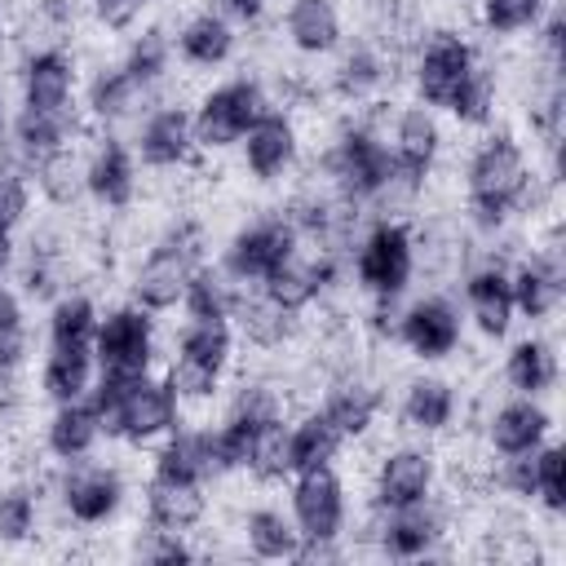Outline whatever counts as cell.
<instances>
[{
	"mask_svg": "<svg viewBox=\"0 0 566 566\" xmlns=\"http://www.w3.org/2000/svg\"><path fill=\"white\" fill-rule=\"evenodd\" d=\"M18 142L27 155H57L66 142V111H22L18 119Z\"/></svg>",
	"mask_w": 566,
	"mask_h": 566,
	"instance_id": "e575fe53",
	"label": "cell"
},
{
	"mask_svg": "<svg viewBox=\"0 0 566 566\" xmlns=\"http://www.w3.org/2000/svg\"><path fill=\"white\" fill-rule=\"evenodd\" d=\"M40 164H44V190H49L57 203H66V199H71V190H75V186H66V177H75L71 155H66V150H57V155H49V159H40Z\"/></svg>",
	"mask_w": 566,
	"mask_h": 566,
	"instance_id": "f907efd6",
	"label": "cell"
},
{
	"mask_svg": "<svg viewBox=\"0 0 566 566\" xmlns=\"http://www.w3.org/2000/svg\"><path fill=\"white\" fill-rule=\"evenodd\" d=\"M562 469H566L562 447H535V495H539V500H544V509H553V513L566 504Z\"/></svg>",
	"mask_w": 566,
	"mask_h": 566,
	"instance_id": "7bdbcfd3",
	"label": "cell"
},
{
	"mask_svg": "<svg viewBox=\"0 0 566 566\" xmlns=\"http://www.w3.org/2000/svg\"><path fill=\"white\" fill-rule=\"evenodd\" d=\"M4 256H9V230L0 226V261H4Z\"/></svg>",
	"mask_w": 566,
	"mask_h": 566,
	"instance_id": "9f6ffc18",
	"label": "cell"
},
{
	"mask_svg": "<svg viewBox=\"0 0 566 566\" xmlns=\"http://www.w3.org/2000/svg\"><path fill=\"white\" fill-rule=\"evenodd\" d=\"M327 279H332V265H327V261H323V265H318V261L310 265V261L287 256V261L265 279V296L296 314L301 305H310V301L318 296V287H323Z\"/></svg>",
	"mask_w": 566,
	"mask_h": 566,
	"instance_id": "83f0119b",
	"label": "cell"
},
{
	"mask_svg": "<svg viewBox=\"0 0 566 566\" xmlns=\"http://www.w3.org/2000/svg\"><path fill=\"white\" fill-rule=\"evenodd\" d=\"M509 283H513V310H522L526 318H544L562 296V270L553 261H526Z\"/></svg>",
	"mask_w": 566,
	"mask_h": 566,
	"instance_id": "f546056e",
	"label": "cell"
},
{
	"mask_svg": "<svg viewBox=\"0 0 566 566\" xmlns=\"http://www.w3.org/2000/svg\"><path fill=\"white\" fill-rule=\"evenodd\" d=\"M226 4H230V13H239V18H256L265 0H226Z\"/></svg>",
	"mask_w": 566,
	"mask_h": 566,
	"instance_id": "11a10c76",
	"label": "cell"
},
{
	"mask_svg": "<svg viewBox=\"0 0 566 566\" xmlns=\"http://www.w3.org/2000/svg\"><path fill=\"white\" fill-rule=\"evenodd\" d=\"M455 411V394L447 380H416L402 398V420L420 433H438Z\"/></svg>",
	"mask_w": 566,
	"mask_h": 566,
	"instance_id": "4dcf8cb0",
	"label": "cell"
},
{
	"mask_svg": "<svg viewBox=\"0 0 566 566\" xmlns=\"http://www.w3.org/2000/svg\"><path fill=\"white\" fill-rule=\"evenodd\" d=\"M142 4H146V0H93L97 18H102L106 27H115V31H119V27H128V22L142 13Z\"/></svg>",
	"mask_w": 566,
	"mask_h": 566,
	"instance_id": "f5cc1de1",
	"label": "cell"
},
{
	"mask_svg": "<svg viewBox=\"0 0 566 566\" xmlns=\"http://www.w3.org/2000/svg\"><path fill=\"white\" fill-rule=\"evenodd\" d=\"M150 522L159 531H190L203 517V482H177V478H150L146 491Z\"/></svg>",
	"mask_w": 566,
	"mask_h": 566,
	"instance_id": "d6986e66",
	"label": "cell"
},
{
	"mask_svg": "<svg viewBox=\"0 0 566 566\" xmlns=\"http://www.w3.org/2000/svg\"><path fill=\"white\" fill-rule=\"evenodd\" d=\"M199 248H203L199 226L186 221V226L168 230V234L155 243V252L146 256V265L137 270V283H133L137 301H142L146 310H168V305H177V301L186 296L190 274L199 270Z\"/></svg>",
	"mask_w": 566,
	"mask_h": 566,
	"instance_id": "277c9868",
	"label": "cell"
},
{
	"mask_svg": "<svg viewBox=\"0 0 566 566\" xmlns=\"http://www.w3.org/2000/svg\"><path fill=\"white\" fill-rule=\"evenodd\" d=\"M217 473V447L212 429H186L164 442L155 455V478H177V482H203Z\"/></svg>",
	"mask_w": 566,
	"mask_h": 566,
	"instance_id": "e0dca14e",
	"label": "cell"
},
{
	"mask_svg": "<svg viewBox=\"0 0 566 566\" xmlns=\"http://www.w3.org/2000/svg\"><path fill=\"white\" fill-rule=\"evenodd\" d=\"M133 93H137V84H133V80L124 75V66H115V71L97 75V84H93V97H88V106H93V115H102V119H115V115H124V111H128Z\"/></svg>",
	"mask_w": 566,
	"mask_h": 566,
	"instance_id": "b9f144b4",
	"label": "cell"
},
{
	"mask_svg": "<svg viewBox=\"0 0 566 566\" xmlns=\"http://www.w3.org/2000/svg\"><path fill=\"white\" fill-rule=\"evenodd\" d=\"M230 44H234V35H230L226 18H217V13H199V18L181 31V57L195 62V66H217V62H226V57H230Z\"/></svg>",
	"mask_w": 566,
	"mask_h": 566,
	"instance_id": "836d02e7",
	"label": "cell"
},
{
	"mask_svg": "<svg viewBox=\"0 0 566 566\" xmlns=\"http://www.w3.org/2000/svg\"><path fill=\"white\" fill-rule=\"evenodd\" d=\"M102 429L128 442H150L177 424V389L168 380H102L93 398Z\"/></svg>",
	"mask_w": 566,
	"mask_h": 566,
	"instance_id": "7a4b0ae2",
	"label": "cell"
},
{
	"mask_svg": "<svg viewBox=\"0 0 566 566\" xmlns=\"http://www.w3.org/2000/svg\"><path fill=\"white\" fill-rule=\"evenodd\" d=\"M464 292H469V305H473L478 327L486 336H504L509 323H513V283H509V274L500 265H486V270H478L464 283Z\"/></svg>",
	"mask_w": 566,
	"mask_h": 566,
	"instance_id": "44dd1931",
	"label": "cell"
},
{
	"mask_svg": "<svg viewBox=\"0 0 566 566\" xmlns=\"http://www.w3.org/2000/svg\"><path fill=\"white\" fill-rule=\"evenodd\" d=\"M327 420L345 433V438H354V433H363L367 424H371V416H376V394L367 389V385H345V389H336L332 398H327Z\"/></svg>",
	"mask_w": 566,
	"mask_h": 566,
	"instance_id": "8d00e7d4",
	"label": "cell"
},
{
	"mask_svg": "<svg viewBox=\"0 0 566 566\" xmlns=\"http://www.w3.org/2000/svg\"><path fill=\"white\" fill-rule=\"evenodd\" d=\"M93 336L97 318L84 296H62L53 305L49 323V363H44V389L53 402H71L88 389L93 376Z\"/></svg>",
	"mask_w": 566,
	"mask_h": 566,
	"instance_id": "6da1fadb",
	"label": "cell"
},
{
	"mask_svg": "<svg viewBox=\"0 0 566 566\" xmlns=\"http://www.w3.org/2000/svg\"><path fill=\"white\" fill-rule=\"evenodd\" d=\"M27 349V332H22V310L18 301L0 287V367H13Z\"/></svg>",
	"mask_w": 566,
	"mask_h": 566,
	"instance_id": "7dc6e473",
	"label": "cell"
},
{
	"mask_svg": "<svg viewBox=\"0 0 566 566\" xmlns=\"http://www.w3.org/2000/svg\"><path fill=\"white\" fill-rule=\"evenodd\" d=\"M22 212H27V181L13 168H0V226L13 230Z\"/></svg>",
	"mask_w": 566,
	"mask_h": 566,
	"instance_id": "681fc988",
	"label": "cell"
},
{
	"mask_svg": "<svg viewBox=\"0 0 566 566\" xmlns=\"http://www.w3.org/2000/svg\"><path fill=\"white\" fill-rule=\"evenodd\" d=\"M164 62H168V44H164V35H159V31H150V35H142V40L133 44V53H128V62H124V75L142 88V84L159 80Z\"/></svg>",
	"mask_w": 566,
	"mask_h": 566,
	"instance_id": "ee69618b",
	"label": "cell"
},
{
	"mask_svg": "<svg viewBox=\"0 0 566 566\" xmlns=\"http://www.w3.org/2000/svg\"><path fill=\"white\" fill-rule=\"evenodd\" d=\"M230 363V327L226 318H190V327L177 340V363L168 385L186 398H208Z\"/></svg>",
	"mask_w": 566,
	"mask_h": 566,
	"instance_id": "5b68a950",
	"label": "cell"
},
{
	"mask_svg": "<svg viewBox=\"0 0 566 566\" xmlns=\"http://www.w3.org/2000/svg\"><path fill=\"white\" fill-rule=\"evenodd\" d=\"M119 495H124V486H119V478L111 469H80L62 486V500H66V509H71L75 522H102V517H111L119 509Z\"/></svg>",
	"mask_w": 566,
	"mask_h": 566,
	"instance_id": "ffe728a7",
	"label": "cell"
},
{
	"mask_svg": "<svg viewBox=\"0 0 566 566\" xmlns=\"http://www.w3.org/2000/svg\"><path fill=\"white\" fill-rule=\"evenodd\" d=\"M287 256H296V230L283 221V217H265V221H256V226H248V230H239L234 239H230V248H226V270L234 274V279H256V283H265Z\"/></svg>",
	"mask_w": 566,
	"mask_h": 566,
	"instance_id": "30bf717a",
	"label": "cell"
},
{
	"mask_svg": "<svg viewBox=\"0 0 566 566\" xmlns=\"http://www.w3.org/2000/svg\"><path fill=\"white\" fill-rule=\"evenodd\" d=\"M548 433V411L535 407L531 398L526 402H509L495 411L491 420V447L504 451V455H517V451H535Z\"/></svg>",
	"mask_w": 566,
	"mask_h": 566,
	"instance_id": "603a6c76",
	"label": "cell"
},
{
	"mask_svg": "<svg viewBox=\"0 0 566 566\" xmlns=\"http://www.w3.org/2000/svg\"><path fill=\"white\" fill-rule=\"evenodd\" d=\"M292 513H296L301 539H305L310 548H314V544H332V539L340 535V522H345V486H340V478L332 473V464H318V469L296 473Z\"/></svg>",
	"mask_w": 566,
	"mask_h": 566,
	"instance_id": "ba28073f",
	"label": "cell"
},
{
	"mask_svg": "<svg viewBox=\"0 0 566 566\" xmlns=\"http://www.w3.org/2000/svg\"><path fill=\"white\" fill-rule=\"evenodd\" d=\"M230 305L234 301H230L226 283L212 270H195L190 274V283H186V310H190V318H226Z\"/></svg>",
	"mask_w": 566,
	"mask_h": 566,
	"instance_id": "ab89813d",
	"label": "cell"
},
{
	"mask_svg": "<svg viewBox=\"0 0 566 566\" xmlns=\"http://www.w3.org/2000/svg\"><path fill=\"white\" fill-rule=\"evenodd\" d=\"M248 548L256 553V557H270V562H279V557H296L301 553V531L283 517V513H274V509H256V513H248Z\"/></svg>",
	"mask_w": 566,
	"mask_h": 566,
	"instance_id": "1f68e13d",
	"label": "cell"
},
{
	"mask_svg": "<svg viewBox=\"0 0 566 566\" xmlns=\"http://www.w3.org/2000/svg\"><path fill=\"white\" fill-rule=\"evenodd\" d=\"M473 66H478V62H473V49H469L455 31H438V35L424 44V53H420L416 88H420V97H424L429 106H447V102L455 97V88L469 80Z\"/></svg>",
	"mask_w": 566,
	"mask_h": 566,
	"instance_id": "7c38bea8",
	"label": "cell"
},
{
	"mask_svg": "<svg viewBox=\"0 0 566 566\" xmlns=\"http://www.w3.org/2000/svg\"><path fill=\"white\" fill-rule=\"evenodd\" d=\"M230 416H239V420H248V424H270V420L283 416V402H279V394H274L270 385H248V389L234 398Z\"/></svg>",
	"mask_w": 566,
	"mask_h": 566,
	"instance_id": "bcb514c9",
	"label": "cell"
},
{
	"mask_svg": "<svg viewBox=\"0 0 566 566\" xmlns=\"http://www.w3.org/2000/svg\"><path fill=\"white\" fill-rule=\"evenodd\" d=\"M256 478H283L287 473V429L279 424V420H270V424H261L256 433H252V447H248V460H243Z\"/></svg>",
	"mask_w": 566,
	"mask_h": 566,
	"instance_id": "74e56055",
	"label": "cell"
},
{
	"mask_svg": "<svg viewBox=\"0 0 566 566\" xmlns=\"http://www.w3.org/2000/svg\"><path fill=\"white\" fill-rule=\"evenodd\" d=\"M239 323L256 345H279L292 332V310H283L270 296H256V301H239Z\"/></svg>",
	"mask_w": 566,
	"mask_h": 566,
	"instance_id": "d590c367",
	"label": "cell"
},
{
	"mask_svg": "<svg viewBox=\"0 0 566 566\" xmlns=\"http://www.w3.org/2000/svg\"><path fill=\"white\" fill-rule=\"evenodd\" d=\"M429 486H433V455L402 447V451L385 455V464L376 473V504L380 509H407V504H420L429 495Z\"/></svg>",
	"mask_w": 566,
	"mask_h": 566,
	"instance_id": "4fadbf2b",
	"label": "cell"
},
{
	"mask_svg": "<svg viewBox=\"0 0 566 566\" xmlns=\"http://www.w3.org/2000/svg\"><path fill=\"white\" fill-rule=\"evenodd\" d=\"M509 385L522 389V394H544L553 380H557V363H553V349L544 340H517L513 354H509Z\"/></svg>",
	"mask_w": 566,
	"mask_h": 566,
	"instance_id": "d6a6232c",
	"label": "cell"
},
{
	"mask_svg": "<svg viewBox=\"0 0 566 566\" xmlns=\"http://www.w3.org/2000/svg\"><path fill=\"white\" fill-rule=\"evenodd\" d=\"M97 433H102V416L93 402H80V398L57 402V416L49 420V451L62 460H75L97 442Z\"/></svg>",
	"mask_w": 566,
	"mask_h": 566,
	"instance_id": "d4e9b609",
	"label": "cell"
},
{
	"mask_svg": "<svg viewBox=\"0 0 566 566\" xmlns=\"http://www.w3.org/2000/svg\"><path fill=\"white\" fill-rule=\"evenodd\" d=\"M327 168H332L336 186L349 199H371V195H380L398 177L394 172V155L371 133H345L336 142V150L327 155Z\"/></svg>",
	"mask_w": 566,
	"mask_h": 566,
	"instance_id": "9c48e42d",
	"label": "cell"
},
{
	"mask_svg": "<svg viewBox=\"0 0 566 566\" xmlns=\"http://www.w3.org/2000/svg\"><path fill=\"white\" fill-rule=\"evenodd\" d=\"M84 186H88L93 199H102V203H111V208L128 203V195H133V159H128V150H124L119 142H106V146L88 159Z\"/></svg>",
	"mask_w": 566,
	"mask_h": 566,
	"instance_id": "4316f807",
	"label": "cell"
},
{
	"mask_svg": "<svg viewBox=\"0 0 566 566\" xmlns=\"http://www.w3.org/2000/svg\"><path fill=\"white\" fill-rule=\"evenodd\" d=\"M287 35L301 53H332L340 40V13L332 0H296L287 9Z\"/></svg>",
	"mask_w": 566,
	"mask_h": 566,
	"instance_id": "484cf974",
	"label": "cell"
},
{
	"mask_svg": "<svg viewBox=\"0 0 566 566\" xmlns=\"http://www.w3.org/2000/svg\"><path fill=\"white\" fill-rule=\"evenodd\" d=\"M150 349H155V336H150V318L142 310L124 305V310H111L97 323L93 358L102 363V380H137V376H146Z\"/></svg>",
	"mask_w": 566,
	"mask_h": 566,
	"instance_id": "8992f818",
	"label": "cell"
},
{
	"mask_svg": "<svg viewBox=\"0 0 566 566\" xmlns=\"http://www.w3.org/2000/svg\"><path fill=\"white\" fill-rule=\"evenodd\" d=\"M402 340L416 358H447L460 340V318L447 301L429 296V301H416L402 318Z\"/></svg>",
	"mask_w": 566,
	"mask_h": 566,
	"instance_id": "5bb4252c",
	"label": "cell"
},
{
	"mask_svg": "<svg viewBox=\"0 0 566 566\" xmlns=\"http://www.w3.org/2000/svg\"><path fill=\"white\" fill-rule=\"evenodd\" d=\"M159 535H164V539H159V544L146 553L150 562H190V548L177 539V531H159Z\"/></svg>",
	"mask_w": 566,
	"mask_h": 566,
	"instance_id": "db71d44e",
	"label": "cell"
},
{
	"mask_svg": "<svg viewBox=\"0 0 566 566\" xmlns=\"http://www.w3.org/2000/svg\"><path fill=\"white\" fill-rule=\"evenodd\" d=\"M526 159L509 133H495L478 146L469 164V208L478 226H500L526 199Z\"/></svg>",
	"mask_w": 566,
	"mask_h": 566,
	"instance_id": "3957f363",
	"label": "cell"
},
{
	"mask_svg": "<svg viewBox=\"0 0 566 566\" xmlns=\"http://www.w3.org/2000/svg\"><path fill=\"white\" fill-rule=\"evenodd\" d=\"M243 137H248L243 142V159H248L252 177H261V181H274L296 159V133H292V124L283 115H270L265 111Z\"/></svg>",
	"mask_w": 566,
	"mask_h": 566,
	"instance_id": "2e32d148",
	"label": "cell"
},
{
	"mask_svg": "<svg viewBox=\"0 0 566 566\" xmlns=\"http://www.w3.org/2000/svg\"><path fill=\"white\" fill-rule=\"evenodd\" d=\"M71 57L57 49H44L27 62V111H66L71 97Z\"/></svg>",
	"mask_w": 566,
	"mask_h": 566,
	"instance_id": "7402d4cb",
	"label": "cell"
},
{
	"mask_svg": "<svg viewBox=\"0 0 566 566\" xmlns=\"http://www.w3.org/2000/svg\"><path fill=\"white\" fill-rule=\"evenodd\" d=\"M0 119H4V102H0Z\"/></svg>",
	"mask_w": 566,
	"mask_h": 566,
	"instance_id": "6f0895ef",
	"label": "cell"
},
{
	"mask_svg": "<svg viewBox=\"0 0 566 566\" xmlns=\"http://www.w3.org/2000/svg\"><path fill=\"white\" fill-rule=\"evenodd\" d=\"M411 279V234L407 226H376L358 248V283L376 296H398Z\"/></svg>",
	"mask_w": 566,
	"mask_h": 566,
	"instance_id": "8fae6325",
	"label": "cell"
},
{
	"mask_svg": "<svg viewBox=\"0 0 566 566\" xmlns=\"http://www.w3.org/2000/svg\"><path fill=\"white\" fill-rule=\"evenodd\" d=\"M438 539V513L420 504H407V509H389V522H385V553L389 557H420L429 544Z\"/></svg>",
	"mask_w": 566,
	"mask_h": 566,
	"instance_id": "f1b7e54d",
	"label": "cell"
},
{
	"mask_svg": "<svg viewBox=\"0 0 566 566\" xmlns=\"http://www.w3.org/2000/svg\"><path fill=\"white\" fill-rule=\"evenodd\" d=\"M265 115V97L252 80H234V84H221L203 97L199 115H195V142L208 146V150H221L230 142H239L256 119Z\"/></svg>",
	"mask_w": 566,
	"mask_h": 566,
	"instance_id": "52a82bcc",
	"label": "cell"
},
{
	"mask_svg": "<svg viewBox=\"0 0 566 566\" xmlns=\"http://www.w3.org/2000/svg\"><path fill=\"white\" fill-rule=\"evenodd\" d=\"M455 111V119L464 124H486L491 119V106H495V75L491 71H469V80L455 88V97L447 102Z\"/></svg>",
	"mask_w": 566,
	"mask_h": 566,
	"instance_id": "f35d334b",
	"label": "cell"
},
{
	"mask_svg": "<svg viewBox=\"0 0 566 566\" xmlns=\"http://www.w3.org/2000/svg\"><path fill=\"white\" fill-rule=\"evenodd\" d=\"M336 84H340V93H345V97H363L367 88H376V84H380V62H376L367 49H358V53H349V57H345V66H340Z\"/></svg>",
	"mask_w": 566,
	"mask_h": 566,
	"instance_id": "c3c4849f",
	"label": "cell"
},
{
	"mask_svg": "<svg viewBox=\"0 0 566 566\" xmlns=\"http://www.w3.org/2000/svg\"><path fill=\"white\" fill-rule=\"evenodd\" d=\"M190 146H195V119H190L181 106H168V111L150 115L146 128H142V159H146L150 168H172V164H181V159L190 155Z\"/></svg>",
	"mask_w": 566,
	"mask_h": 566,
	"instance_id": "ac0fdd59",
	"label": "cell"
},
{
	"mask_svg": "<svg viewBox=\"0 0 566 566\" xmlns=\"http://www.w3.org/2000/svg\"><path fill=\"white\" fill-rule=\"evenodd\" d=\"M340 442H345V433L327 420V411L305 416V420L287 433V473H305V469L332 464V455L340 451Z\"/></svg>",
	"mask_w": 566,
	"mask_h": 566,
	"instance_id": "cb8c5ba5",
	"label": "cell"
},
{
	"mask_svg": "<svg viewBox=\"0 0 566 566\" xmlns=\"http://www.w3.org/2000/svg\"><path fill=\"white\" fill-rule=\"evenodd\" d=\"M539 9H544V0H482V22L500 35H509V31L531 27L539 18Z\"/></svg>",
	"mask_w": 566,
	"mask_h": 566,
	"instance_id": "f6af8a7d",
	"label": "cell"
},
{
	"mask_svg": "<svg viewBox=\"0 0 566 566\" xmlns=\"http://www.w3.org/2000/svg\"><path fill=\"white\" fill-rule=\"evenodd\" d=\"M35 531V500L13 486L0 495V544H22Z\"/></svg>",
	"mask_w": 566,
	"mask_h": 566,
	"instance_id": "60d3db41",
	"label": "cell"
},
{
	"mask_svg": "<svg viewBox=\"0 0 566 566\" xmlns=\"http://www.w3.org/2000/svg\"><path fill=\"white\" fill-rule=\"evenodd\" d=\"M504 486L513 495H535V451H517L504 464Z\"/></svg>",
	"mask_w": 566,
	"mask_h": 566,
	"instance_id": "816d5d0a",
	"label": "cell"
},
{
	"mask_svg": "<svg viewBox=\"0 0 566 566\" xmlns=\"http://www.w3.org/2000/svg\"><path fill=\"white\" fill-rule=\"evenodd\" d=\"M438 155V124L429 111H402L398 119V133H394V172L407 181V186H420L429 164Z\"/></svg>",
	"mask_w": 566,
	"mask_h": 566,
	"instance_id": "9a60e30c",
	"label": "cell"
}]
</instances>
